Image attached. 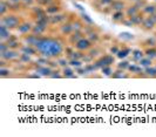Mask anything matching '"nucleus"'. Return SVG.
Segmentation results:
<instances>
[{
	"instance_id": "nucleus-35",
	"label": "nucleus",
	"mask_w": 156,
	"mask_h": 137,
	"mask_svg": "<svg viewBox=\"0 0 156 137\" xmlns=\"http://www.w3.org/2000/svg\"><path fill=\"white\" fill-rule=\"evenodd\" d=\"M139 65H140L141 67H143V68H146V67H149V66H153L154 63H155V61L154 60H151V59H149V58H147L146 55L141 59L139 62H137Z\"/></svg>"
},
{
	"instance_id": "nucleus-51",
	"label": "nucleus",
	"mask_w": 156,
	"mask_h": 137,
	"mask_svg": "<svg viewBox=\"0 0 156 137\" xmlns=\"http://www.w3.org/2000/svg\"><path fill=\"white\" fill-rule=\"evenodd\" d=\"M154 1H155V2H156V0H154Z\"/></svg>"
},
{
	"instance_id": "nucleus-7",
	"label": "nucleus",
	"mask_w": 156,
	"mask_h": 137,
	"mask_svg": "<svg viewBox=\"0 0 156 137\" xmlns=\"http://www.w3.org/2000/svg\"><path fill=\"white\" fill-rule=\"evenodd\" d=\"M32 66H33V70L37 72L41 77H49L52 72H53V69H54L52 68L51 66H48V65H38L35 62H33Z\"/></svg>"
},
{
	"instance_id": "nucleus-17",
	"label": "nucleus",
	"mask_w": 156,
	"mask_h": 137,
	"mask_svg": "<svg viewBox=\"0 0 156 137\" xmlns=\"http://www.w3.org/2000/svg\"><path fill=\"white\" fill-rule=\"evenodd\" d=\"M38 39H39V35H35V34H33V33H30V34H27V35H25V37H21L20 40H21V42L25 44V45L35 46L37 42H38Z\"/></svg>"
},
{
	"instance_id": "nucleus-5",
	"label": "nucleus",
	"mask_w": 156,
	"mask_h": 137,
	"mask_svg": "<svg viewBox=\"0 0 156 137\" xmlns=\"http://www.w3.org/2000/svg\"><path fill=\"white\" fill-rule=\"evenodd\" d=\"M33 26H34V21L25 19L23 23H20V26H19L14 32H16V34L19 37V38H21V37H25V35H27V34L32 33Z\"/></svg>"
},
{
	"instance_id": "nucleus-16",
	"label": "nucleus",
	"mask_w": 156,
	"mask_h": 137,
	"mask_svg": "<svg viewBox=\"0 0 156 137\" xmlns=\"http://www.w3.org/2000/svg\"><path fill=\"white\" fill-rule=\"evenodd\" d=\"M127 18L125 11H115V12H112L110 14V19L114 23H122V21Z\"/></svg>"
},
{
	"instance_id": "nucleus-2",
	"label": "nucleus",
	"mask_w": 156,
	"mask_h": 137,
	"mask_svg": "<svg viewBox=\"0 0 156 137\" xmlns=\"http://www.w3.org/2000/svg\"><path fill=\"white\" fill-rule=\"evenodd\" d=\"M23 20H25V18L18 14L16 12H8L7 14H5L4 16H0V23L6 26L11 30H16Z\"/></svg>"
},
{
	"instance_id": "nucleus-28",
	"label": "nucleus",
	"mask_w": 156,
	"mask_h": 137,
	"mask_svg": "<svg viewBox=\"0 0 156 137\" xmlns=\"http://www.w3.org/2000/svg\"><path fill=\"white\" fill-rule=\"evenodd\" d=\"M33 58H34V56H31V55H28V54L21 53L18 62L21 63V65H25V66H30V65H32V63L34 62V59H33Z\"/></svg>"
},
{
	"instance_id": "nucleus-22",
	"label": "nucleus",
	"mask_w": 156,
	"mask_h": 137,
	"mask_svg": "<svg viewBox=\"0 0 156 137\" xmlns=\"http://www.w3.org/2000/svg\"><path fill=\"white\" fill-rule=\"evenodd\" d=\"M144 56V52L141 48H134L130 54V62H139Z\"/></svg>"
},
{
	"instance_id": "nucleus-44",
	"label": "nucleus",
	"mask_w": 156,
	"mask_h": 137,
	"mask_svg": "<svg viewBox=\"0 0 156 137\" xmlns=\"http://www.w3.org/2000/svg\"><path fill=\"white\" fill-rule=\"evenodd\" d=\"M120 48H121V45H120V44H114V45H112L109 47V53L113 54V55H116L117 52L120 51Z\"/></svg>"
},
{
	"instance_id": "nucleus-39",
	"label": "nucleus",
	"mask_w": 156,
	"mask_h": 137,
	"mask_svg": "<svg viewBox=\"0 0 156 137\" xmlns=\"http://www.w3.org/2000/svg\"><path fill=\"white\" fill-rule=\"evenodd\" d=\"M80 18H81V20L85 23V25H95L93 21V19L87 14L86 12H81V13H80Z\"/></svg>"
},
{
	"instance_id": "nucleus-42",
	"label": "nucleus",
	"mask_w": 156,
	"mask_h": 137,
	"mask_svg": "<svg viewBox=\"0 0 156 137\" xmlns=\"http://www.w3.org/2000/svg\"><path fill=\"white\" fill-rule=\"evenodd\" d=\"M68 63H69L70 67H73V68H78V67L83 66V61L76 60V59H70V60H68Z\"/></svg>"
},
{
	"instance_id": "nucleus-46",
	"label": "nucleus",
	"mask_w": 156,
	"mask_h": 137,
	"mask_svg": "<svg viewBox=\"0 0 156 137\" xmlns=\"http://www.w3.org/2000/svg\"><path fill=\"white\" fill-rule=\"evenodd\" d=\"M112 2H113V0H99V4L103 7H109Z\"/></svg>"
},
{
	"instance_id": "nucleus-34",
	"label": "nucleus",
	"mask_w": 156,
	"mask_h": 137,
	"mask_svg": "<svg viewBox=\"0 0 156 137\" xmlns=\"http://www.w3.org/2000/svg\"><path fill=\"white\" fill-rule=\"evenodd\" d=\"M143 72H144V75H146V77L156 79V67H155V65L149 66V67H146V68L143 69Z\"/></svg>"
},
{
	"instance_id": "nucleus-8",
	"label": "nucleus",
	"mask_w": 156,
	"mask_h": 137,
	"mask_svg": "<svg viewBox=\"0 0 156 137\" xmlns=\"http://www.w3.org/2000/svg\"><path fill=\"white\" fill-rule=\"evenodd\" d=\"M69 14L70 13H68V12H60V13H56V14L49 15V25H51V27L60 26L63 21L67 20Z\"/></svg>"
},
{
	"instance_id": "nucleus-10",
	"label": "nucleus",
	"mask_w": 156,
	"mask_h": 137,
	"mask_svg": "<svg viewBox=\"0 0 156 137\" xmlns=\"http://www.w3.org/2000/svg\"><path fill=\"white\" fill-rule=\"evenodd\" d=\"M141 28L147 32H151L156 28V16L155 14L153 15H146L143 23L141 25Z\"/></svg>"
},
{
	"instance_id": "nucleus-49",
	"label": "nucleus",
	"mask_w": 156,
	"mask_h": 137,
	"mask_svg": "<svg viewBox=\"0 0 156 137\" xmlns=\"http://www.w3.org/2000/svg\"><path fill=\"white\" fill-rule=\"evenodd\" d=\"M129 1H132V2H136V1H140V0H129Z\"/></svg>"
},
{
	"instance_id": "nucleus-9",
	"label": "nucleus",
	"mask_w": 156,
	"mask_h": 137,
	"mask_svg": "<svg viewBox=\"0 0 156 137\" xmlns=\"http://www.w3.org/2000/svg\"><path fill=\"white\" fill-rule=\"evenodd\" d=\"M93 46H94L93 42H92V41H90V40L85 35L83 38H81L78 42L74 45V48H75V49H78V51H81V52L87 53V52H88Z\"/></svg>"
},
{
	"instance_id": "nucleus-43",
	"label": "nucleus",
	"mask_w": 156,
	"mask_h": 137,
	"mask_svg": "<svg viewBox=\"0 0 156 137\" xmlns=\"http://www.w3.org/2000/svg\"><path fill=\"white\" fill-rule=\"evenodd\" d=\"M142 46H143V48H146V47H153V46H156V39L155 38L146 39V40L142 42Z\"/></svg>"
},
{
	"instance_id": "nucleus-48",
	"label": "nucleus",
	"mask_w": 156,
	"mask_h": 137,
	"mask_svg": "<svg viewBox=\"0 0 156 137\" xmlns=\"http://www.w3.org/2000/svg\"><path fill=\"white\" fill-rule=\"evenodd\" d=\"M11 4H19V2H21V0H8Z\"/></svg>"
},
{
	"instance_id": "nucleus-41",
	"label": "nucleus",
	"mask_w": 156,
	"mask_h": 137,
	"mask_svg": "<svg viewBox=\"0 0 156 137\" xmlns=\"http://www.w3.org/2000/svg\"><path fill=\"white\" fill-rule=\"evenodd\" d=\"M100 72L102 73V75L110 77L112 74L114 73V68H113V66H105V67H102V68L100 69Z\"/></svg>"
},
{
	"instance_id": "nucleus-3",
	"label": "nucleus",
	"mask_w": 156,
	"mask_h": 137,
	"mask_svg": "<svg viewBox=\"0 0 156 137\" xmlns=\"http://www.w3.org/2000/svg\"><path fill=\"white\" fill-rule=\"evenodd\" d=\"M115 63V55H113V54H102L100 55L99 58H96L95 60H94V65L99 68V70L102 68V67H105V66H113Z\"/></svg>"
},
{
	"instance_id": "nucleus-1",
	"label": "nucleus",
	"mask_w": 156,
	"mask_h": 137,
	"mask_svg": "<svg viewBox=\"0 0 156 137\" xmlns=\"http://www.w3.org/2000/svg\"><path fill=\"white\" fill-rule=\"evenodd\" d=\"M34 47L38 49L40 55H44L48 59H58L63 55L66 42L62 38L41 35Z\"/></svg>"
},
{
	"instance_id": "nucleus-53",
	"label": "nucleus",
	"mask_w": 156,
	"mask_h": 137,
	"mask_svg": "<svg viewBox=\"0 0 156 137\" xmlns=\"http://www.w3.org/2000/svg\"><path fill=\"white\" fill-rule=\"evenodd\" d=\"M155 61H156V60H155Z\"/></svg>"
},
{
	"instance_id": "nucleus-32",
	"label": "nucleus",
	"mask_w": 156,
	"mask_h": 137,
	"mask_svg": "<svg viewBox=\"0 0 156 137\" xmlns=\"http://www.w3.org/2000/svg\"><path fill=\"white\" fill-rule=\"evenodd\" d=\"M9 6H11V2L8 0H1L0 2V16H4L5 14H7L9 11Z\"/></svg>"
},
{
	"instance_id": "nucleus-40",
	"label": "nucleus",
	"mask_w": 156,
	"mask_h": 137,
	"mask_svg": "<svg viewBox=\"0 0 156 137\" xmlns=\"http://www.w3.org/2000/svg\"><path fill=\"white\" fill-rule=\"evenodd\" d=\"M85 69H86V73L87 74H93L95 73L96 70H99V68L94 65V62H89V63H85Z\"/></svg>"
},
{
	"instance_id": "nucleus-20",
	"label": "nucleus",
	"mask_w": 156,
	"mask_h": 137,
	"mask_svg": "<svg viewBox=\"0 0 156 137\" xmlns=\"http://www.w3.org/2000/svg\"><path fill=\"white\" fill-rule=\"evenodd\" d=\"M12 32L13 30H11L6 26H4V25L0 23V41H7L8 39L13 35Z\"/></svg>"
},
{
	"instance_id": "nucleus-18",
	"label": "nucleus",
	"mask_w": 156,
	"mask_h": 137,
	"mask_svg": "<svg viewBox=\"0 0 156 137\" xmlns=\"http://www.w3.org/2000/svg\"><path fill=\"white\" fill-rule=\"evenodd\" d=\"M45 11H46V13L48 15H53V14H56V13L62 12V6H61L60 4L52 2V4L47 5L46 8H45Z\"/></svg>"
},
{
	"instance_id": "nucleus-13",
	"label": "nucleus",
	"mask_w": 156,
	"mask_h": 137,
	"mask_svg": "<svg viewBox=\"0 0 156 137\" xmlns=\"http://www.w3.org/2000/svg\"><path fill=\"white\" fill-rule=\"evenodd\" d=\"M132 51H133V48H132V47L122 45L121 46V48H120V51L117 52V54L115 55V56H116V59H119V60L128 59V58L130 56V54H132Z\"/></svg>"
},
{
	"instance_id": "nucleus-36",
	"label": "nucleus",
	"mask_w": 156,
	"mask_h": 137,
	"mask_svg": "<svg viewBox=\"0 0 156 137\" xmlns=\"http://www.w3.org/2000/svg\"><path fill=\"white\" fill-rule=\"evenodd\" d=\"M56 61V65H58V67L59 68H65V67H67V66H69V63H68V59L62 55V56H60V58H58V59H55Z\"/></svg>"
},
{
	"instance_id": "nucleus-6",
	"label": "nucleus",
	"mask_w": 156,
	"mask_h": 137,
	"mask_svg": "<svg viewBox=\"0 0 156 137\" xmlns=\"http://www.w3.org/2000/svg\"><path fill=\"white\" fill-rule=\"evenodd\" d=\"M21 52L19 49H7L4 53H0V60H4L11 63V62H16L19 60Z\"/></svg>"
},
{
	"instance_id": "nucleus-19",
	"label": "nucleus",
	"mask_w": 156,
	"mask_h": 137,
	"mask_svg": "<svg viewBox=\"0 0 156 137\" xmlns=\"http://www.w3.org/2000/svg\"><path fill=\"white\" fill-rule=\"evenodd\" d=\"M87 38L89 39L92 42H93L94 45H98L99 42H100V40H101V34H100V30L96 27L94 30H92V32H89L88 34L86 35Z\"/></svg>"
},
{
	"instance_id": "nucleus-30",
	"label": "nucleus",
	"mask_w": 156,
	"mask_h": 137,
	"mask_svg": "<svg viewBox=\"0 0 156 137\" xmlns=\"http://www.w3.org/2000/svg\"><path fill=\"white\" fill-rule=\"evenodd\" d=\"M130 74L127 72V70H122V69H115L114 73L112 74V79H127V77H130Z\"/></svg>"
},
{
	"instance_id": "nucleus-47",
	"label": "nucleus",
	"mask_w": 156,
	"mask_h": 137,
	"mask_svg": "<svg viewBox=\"0 0 156 137\" xmlns=\"http://www.w3.org/2000/svg\"><path fill=\"white\" fill-rule=\"evenodd\" d=\"M21 2H23L25 6H28V7H32V5L35 2V0H21Z\"/></svg>"
},
{
	"instance_id": "nucleus-15",
	"label": "nucleus",
	"mask_w": 156,
	"mask_h": 137,
	"mask_svg": "<svg viewBox=\"0 0 156 137\" xmlns=\"http://www.w3.org/2000/svg\"><path fill=\"white\" fill-rule=\"evenodd\" d=\"M19 51L21 52V53H25V54H28V55H31V56H38L39 55V52H38V49L34 47V46H31V45H25L23 44L21 47L19 48Z\"/></svg>"
},
{
	"instance_id": "nucleus-23",
	"label": "nucleus",
	"mask_w": 156,
	"mask_h": 137,
	"mask_svg": "<svg viewBox=\"0 0 156 137\" xmlns=\"http://www.w3.org/2000/svg\"><path fill=\"white\" fill-rule=\"evenodd\" d=\"M61 73L65 79H75L78 77V74L75 73V69L70 66H67L65 68H61Z\"/></svg>"
},
{
	"instance_id": "nucleus-27",
	"label": "nucleus",
	"mask_w": 156,
	"mask_h": 137,
	"mask_svg": "<svg viewBox=\"0 0 156 137\" xmlns=\"http://www.w3.org/2000/svg\"><path fill=\"white\" fill-rule=\"evenodd\" d=\"M31 14L33 16V21L35 20V19H38L39 16L44 14H47L46 11H45V8H42V6H32V9H31Z\"/></svg>"
},
{
	"instance_id": "nucleus-24",
	"label": "nucleus",
	"mask_w": 156,
	"mask_h": 137,
	"mask_svg": "<svg viewBox=\"0 0 156 137\" xmlns=\"http://www.w3.org/2000/svg\"><path fill=\"white\" fill-rule=\"evenodd\" d=\"M125 12H126L127 18H130V16H133V15L137 14L139 12H141V8L137 6V4L133 2L132 5H128V6H127V8L125 9Z\"/></svg>"
},
{
	"instance_id": "nucleus-33",
	"label": "nucleus",
	"mask_w": 156,
	"mask_h": 137,
	"mask_svg": "<svg viewBox=\"0 0 156 137\" xmlns=\"http://www.w3.org/2000/svg\"><path fill=\"white\" fill-rule=\"evenodd\" d=\"M143 52H144V55L151 59V60H156V46H153V47H146L143 48Z\"/></svg>"
},
{
	"instance_id": "nucleus-12",
	"label": "nucleus",
	"mask_w": 156,
	"mask_h": 137,
	"mask_svg": "<svg viewBox=\"0 0 156 137\" xmlns=\"http://www.w3.org/2000/svg\"><path fill=\"white\" fill-rule=\"evenodd\" d=\"M85 37V33H83V30H74L70 35L67 37V44L70 46H74L76 42H78L79 40L81 38H83Z\"/></svg>"
},
{
	"instance_id": "nucleus-50",
	"label": "nucleus",
	"mask_w": 156,
	"mask_h": 137,
	"mask_svg": "<svg viewBox=\"0 0 156 137\" xmlns=\"http://www.w3.org/2000/svg\"><path fill=\"white\" fill-rule=\"evenodd\" d=\"M154 65H155V67H156V61H155V63H154Z\"/></svg>"
},
{
	"instance_id": "nucleus-38",
	"label": "nucleus",
	"mask_w": 156,
	"mask_h": 137,
	"mask_svg": "<svg viewBox=\"0 0 156 137\" xmlns=\"http://www.w3.org/2000/svg\"><path fill=\"white\" fill-rule=\"evenodd\" d=\"M129 65H130V61L127 60V59H123V60H120L119 62L116 63V67L117 69H122V70H127L128 67H129Z\"/></svg>"
},
{
	"instance_id": "nucleus-45",
	"label": "nucleus",
	"mask_w": 156,
	"mask_h": 137,
	"mask_svg": "<svg viewBox=\"0 0 156 137\" xmlns=\"http://www.w3.org/2000/svg\"><path fill=\"white\" fill-rule=\"evenodd\" d=\"M74 69H75V73L78 74V76L87 75L86 69H85V66H81V67H78V68H74Z\"/></svg>"
},
{
	"instance_id": "nucleus-31",
	"label": "nucleus",
	"mask_w": 156,
	"mask_h": 137,
	"mask_svg": "<svg viewBox=\"0 0 156 137\" xmlns=\"http://www.w3.org/2000/svg\"><path fill=\"white\" fill-rule=\"evenodd\" d=\"M85 27V23L81 20L80 16H74L73 18V30H82Z\"/></svg>"
},
{
	"instance_id": "nucleus-14",
	"label": "nucleus",
	"mask_w": 156,
	"mask_h": 137,
	"mask_svg": "<svg viewBox=\"0 0 156 137\" xmlns=\"http://www.w3.org/2000/svg\"><path fill=\"white\" fill-rule=\"evenodd\" d=\"M127 2L126 0H113V2L110 4L109 8L110 12H115V11H125L127 8Z\"/></svg>"
},
{
	"instance_id": "nucleus-11",
	"label": "nucleus",
	"mask_w": 156,
	"mask_h": 137,
	"mask_svg": "<svg viewBox=\"0 0 156 137\" xmlns=\"http://www.w3.org/2000/svg\"><path fill=\"white\" fill-rule=\"evenodd\" d=\"M143 67H141L137 62H130L129 67L127 69V72L134 77H146L144 72H143Z\"/></svg>"
},
{
	"instance_id": "nucleus-25",
	"label": "nucleus",
	"mask_w": 156,
	"mask_h": 137,
	"mask_svg": "<svg viewBox=\"0 0 156 137\" xmlns=\"http://www.w3.org/2000/svg\"><path fill=\"white\" fill-rule=\"evenodd\" d=\"M144 18H146V15L143 14L142 12H139L137 14L130 16L129 19H130V21L133 23L134 27H141V25H142V23H143Z\"/></svg>"
},
{
	"instance_id": "nucleus-29",
	"label": "nucleus",
	"mask_w": 156,
	"mask_h": 137,
	"mask_svg": "<svg viewBox=\"0 0 156 137\" xmlns=\"http://www.w3.org/2000/svg\"><path fill=\"white\" fill-rule=\"evenodd\" d=\"M141 12L144 15H153L156 13V4H146L144 7L141 9Z\"/></svg>"
},
{
	"instance_id": "nucleus-21",
	"label": "nucleus",
	"mask_w": 156,
	"mask_h": 137,
	"mask_svg": "<svg viewBox=\"0 0 156 137\" xmlns=\"http://www.w3.org/2000/svg\"><path fill=\"white\" fill-rule=\"evenodd\" d=\"M48 26H44V25H40V23H34V26H33V30H32V33L35 34V35H45L48 30Z\"/></svg>"
},
{
	"instance_id": "nucleus-52",
	"label": "nucleus",
	"mask_w": 156,
	"mask_h": 137,
	"mask_svg": "<svg viewBox=\"0 0 156 137\" xmlns=\"http://www.w3.org/2000/svg\"><path fill=\"white\" fill-rule=\"evenodd\" d=\"M155 16H156V13H155Z\"/></svg>"
},
{
	"instance_id": "nucleus-26",
	"label": "nucleus",
	"mask_w": 156,
	"mask_h": 137,
	"mask_svg": "<svg viewBox=\"0 0 156 137\" xmlns=\"http://www.w3.org/2000/svg\"><path fill=\"white\" fill-rule=\"evenodd\" d=\"M13 73H14V70L12 68H9V66H7V65H4V66L0 67V77L1 79L12 77V76L14 75Z\"/></svg>"
},
{
	"instance_id": "nucleus-37",
	"label": "nucleus",
	"mask_w": 156,
	"mask_h": 137,
	"mask_svg": "<svg viewBox=\"0 0 156 137\" xmlns=\"http://www.w3.org/2000/svg\"><path fill=\"white\" fill-rule=\"evenodd\" d=\"M119 39H121L122 41H133L135 40V35L129 32H122L119 34Z\"/></svg>"
},
{
	"instance_id": "nucleus-4",
	"label": "nucleus",
	"mask_w": 156,
	"mask_h": 137,
	"mask_svg": "<svg viewBox=\"0 0 156 137\" xmlns=\"http://www.w3.org/2000/svg\"><path fill=\"white\" fill-rule=\"evenodd\" d=\"M73 18H74V15H73V16H68L66 21H63L60 26H58V27H59V28H58V32H59V34H60L62 38H67L68 35H70V34L74 32V30H73Z\"/></svg>"
}]
</instances>
